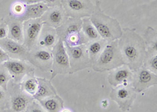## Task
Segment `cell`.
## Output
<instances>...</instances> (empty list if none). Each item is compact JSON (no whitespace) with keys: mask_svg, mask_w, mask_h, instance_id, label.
Wrapping results in <instances>:
<instances>
[{"mask_svg":"<svg viewBox=\"0 0 157 112\" xmlns=\"http://www.w3.org/2000/svg\"><path fill=\"white\" fill-rule=\"evenodd\" d=\"M118 45L124 65L135 72L143 65L146 47L143 38L134 29H123V34L118 40Z\"/></svg>","mask_w":157,"mask_h":112,"instance_id":"cell-1","label":"cell"},{"mask_svg":"<svg viewBox=\"0 0 157 112\" xmlns=\"http://www.w3.org/2000/svg\"><path fill=\"white\" fill-rule=\"evenodd\" d=\"M90 20L96 28L101 38L107 42L117 40L123 34V29L120 22L116 18L106 14L101 7V2H95L94 13L90 17Z\"/></svg>","mask_w":157,"mask_h":112,"instance_id":"cell-2","label":"cell"},{"mask_svg":"<svg viewBox=\"0 0 157 112\" xmlns=\"http://www.w3.org/2000/svg\"><path fill=\"white\" fill-rule=\"evenodd\" d=\"M123 65H124V62L119 48L117 40L106 43L101 54L91 67L96 72L104 73L113 70Z\"/></svg>","mask_w":157,"mask_h":112,"instance_id":"cell-3","label":"cell"},{"mask_svg":"<svg viewBox=\"0 0 157 112\" xmlns=\"http://www.w3.org/2000/svg\"><path fill=\"white\" fill-rule=\"evenodd\" d=\"M9 110L11 112H25L34 99L25 93L21 88L20 83L10 81L8 84Z\"/></svg>","mask_w":157,"mask_h":112,"instance_id":"cell-4","label":"cell"},{"mask_svg":"<svg viewBox=\"0 0 157 112\" xmlns=\"http://www.w3.org/2000/svg\"><path fill=\"white\" fill-rule=\"evenodd\" d=\"M64 47L69 59V74H75L78 71L91 67V62L86 51V44L75 47L64 44Z\"/></svg>","mask_w":157,"mask_h":112,"instance_id":"cell-5","label":"cell"},{"mask_svg":"<svg viewBox=\"0 0 157 112\" xmlns=\"http://www.w3.org/2000/svg\"><path fill=\"white\" fill-rule=\"evenodd\" d=\"M61 6L68 18L76 19L90 18L94 10L91 0H62Z\"/></svg>","mask_w":157,"mask_h":112,"instance_id":"cell-6","label":"cell"},{"mask_svg":"<svg viewBox=\"0 0 157 112\" xmlns=\"http://www.w3.org/2000/svg\"><path fill=\"white\" fill-rule=\"evenodd\" d=\"M53 54L52 74L50 81H52L58 74H69L70 64L68 54L66 52L64 43L59 40L55 46L51 49Z\"/></svg>","mask_w":157,"mask_h":112,"instance_id":"cell-7","label":"cell"},{"mask_svg":"<svg viewBox=\"0 0 157 112\" xmlns=\"http://www.w3.org/2000/svg\"><path fill=\"white\" fill-rule=\"evenodd\" d=\"M137 94L132 85L130 84L113 88L111 90L110 98L116 103L122 111L127 112L132 107L134 100L137 98Z\"/></svg>","mask_w":157,"mask_h":112,"instance_id":"cell-8","label":"cell"},{"mask_svg":"<svg viewBox=\"0 0 157 112\" xmlns=\"http://www.w3.org/2000/svg\"><path fill=\"white\" fill-rule=\"evenodd\" d=\"M27 61L35 68H37L43 72H50L52 70L53 65L52 51L43 47H35L29 51Z\"/></svg>","mask_w":157,"mask_h":112,"instance_id":"cell-9","label":"cell"},{"mask_svg":"<svg viewBox=\"0 0 157 112\" xmlns=\"http://www.w3.org/2000/svg\"><path fill=\"white\" fill-rule=\"evenodd\" d=\"M2 66L11 77V81L21 83L23 78L29 74H35V67L31 65L28 61L10 58L7 61L4 62Z\"/></svg>","mask_w":157,"mask_h":112,"instance_id":"cell-10","label":"cell"},{"mask_svg":"<svg viewBox=\"0 0 157 112\" xmlns=\"http://www.w3.org/2000/svg\"><path fill=\"white\" fill-rule=\"evenodd\" d=\"M41 18L29 19L23 22V45L31 51L37 47L38 40L43 27Z\"/></svg>","mask_w":157,"mask_h":112,"instance_id":"cell-11","label":"cell"},{"mask_svg":"<svg viewBox=\"0 0 157 112\" xmlns=\"http://www.w3.org/2000/svg\"><path fill=\"white\" fill-rule=\"evenodd\" d=\"M131 85L137 93L144 92L150 87L157 85V74L141 66L139 70L134 72Z\"/></svg>","mask_w":157,"mask_h":112,"instance_id":"cell-12","label":"cell"},{"mask_svg":"<svg viewBox=\"0 0 157 112\" xmlns=\"http://www.w3.org/2000/svg\"><path fill=\"white\" fill-rule=\"evenodd\" d=\"M109 72L108 81L109 85L113 88L132 83L134 72L130 70L127 66L123 65Z\"/></svg>","mask_w":157,"mask_h":112,"instance_id":"cell-13","label":"cell"},{"mask_svg":"<svg viewBox=\"0 0 157 112\" xmlns=\"http://www.w3.org/2000/svg\"><path fill=\"white\" fill-rule=\"evenodd\" d=\"M0 47L8 54L10 58L27 61L29 51L22 43H17L7 37L0 40Z\"/></svg>","mask_w":157,"mask_h":112,"instance_id":"cell-14","label":"cell"},{"mask_svg":"<svg viewBox=\"0 0 157 112\" xmlns=\"http://www.w3.org/2000/svg\"><path fill=\"white\" fill-rule=\"evenodd\" d=\"M41 20L43 24L47 25L54 29H57L62 26L68 18L65 11L61 6L49 7L41 17Z\"/></svg>","mask_w":157,"mask_h":112,"instance_id":"cell-15","label":"cell"},{"mask_svg":"<svg viewBox=\"0 0 157 112\" xmlns=\"http://www.w3.org/2000/svg\"><path fill=\"white\" fill-rule=\"evenodd\" d=\"M56 31L59 40L64 42L70 36L82 31V19L68 18L62 26L56 29Z\"/></svg>","mask_w":157,"mask_h":112,"instance_id":"cell-16","label":"cell"},{"mask_svg":"<svg viewBox=\"0 0 157 112\" xmlns=\"http://www.w3.org/2000/svg\"><path fill=\"white\" fill-rule=\"evenodd\" d=\"M57 31L54 28L43 24L38 40L37 47L51 50L58 42Z\"/></svg>","mask_w":157,"mask_h":112,"instance_id":"cell-17","label":"cell"},{"mask_svg":"<svg viewBox=\"0 0 157 112\" xmlns=\"http://www.w3.org/2000/svg\"><path fill=\"white\" fill-rule=\"evenodd\" d=\"M5 22L8 27V38L23 44V22L11 14Z\"/></svg>","mask_w":157,"mask_h":112,"instance_id":"cell-18","label":"cell"},{"mask_svg":"<svg viewBox=\"0 0 157 112\" xmlns=\"http://www.w3.org/2000/svg\"><path fill=\"white\" fill-rule=\"evenodd\" d=\"M38 89L36 94L33 96V99L36 101H40L42 99H47L57 95V91L51 82L46 78H37Z\"/></svg>","mask_w":157,"mask_h":112,"instance_id":"cell-19","label":"cell"},{"mask_svg":"<svg viewBox=\"0 0 157 112\" xmlns=\"http://www.w3.org/2000/svg\"><path fill=\"white\" fill-rule=\"evenodd\" d=\"M46 4L43 2H37L34 4H29L26 5L25 13L21 17H20L19 19L21 22H24L29 19H36V18H40L43 16V14L48 9Z\"/></svg>","mask_w":157,"mask_h":112,"instance_id":"cell-20","label":"cell"},{"mask_svg":"<svg viewBox=\"0 0 157 112\" xmlns=\"http://www.w3.org/2000/svg\"><path fill=\"white\" fill-rule=\"evenodd\" d=\"M107 43L108 42L106 40L100 39V40H98L90 41L87 43H86V51H87L90 61L91 62V66L96 62L100 54H101Z\"/></svg>","mask_w":157,"mask_h":112,"instance_id":"cell-21","label":"cell"},{"mask_svg":"<svg viewBox=\"0 0 157 112\" xmlns=\"http://www.w3.org/2000/svg\"><path fill=\"white\" fill-rule=\"evenodd\" d=\"M143 40L146 47L145 55L157 54V33L152 27H148L143 35Z\"/></svg>","mask_w":157,"mask_h":112,"instance_id":"cell-22","label":"cell"},{"mask_svg":"<svg viewBox=\"0 0 157 112\" xmlns=\"http://www.w3.org/2000/svg\"><path fill=\"white\" fill-rule=\"evenodd\" d=\"M47 112H60L64 108V101L58 95L38 101Z\"/></svg>","mask_w":157,"mask_h":112,"instance_id":"cell-23","label":"cell"},{"mask_svg":"<svg viewBox=\"0 0 157 112\" xmlns=\"http://www.w3.org/2000/svg\"><path fill=\"white\" fill-rule=\"evenodd\" d=\"M20 85L25 93L33 97L38 89L37 78L35 77L34 74H29L23 78L20 83Z\"/></svg>","mask_w":157,"mask_h":112,"instance_id":"cell-24","label":"cell"},{"mask_svg":"<svg viewBox=\"0 0 157 112\" xmlns=\"http://www.w3.org/2000/svg\"><path fill=\"white\" fill-rule=\"evenodd\" d=\"M82 32L88 42L101 39L89 18H84L82 19Z\"/></svg>","mask_w":157,"mask_h":112,"instance_id":"cell-25","label":"cell"},{"mask_svg":"<svg viewBox=\"0 0 157 112\" xmlns=\"http://www.w3.org/2000/svg\"><path fill=\"white\" fill-rule=\"evenodd\" d=\"M142 67L157 74V54L145 55Z\"/></svg>","mask_w":157,"mask_h":112,"instance_id":"cell-26","label":"cell"},{"mask_svg":"<svg viewBox=\"0 0 157 112\" xmlns=\"http://www.w3.org/2000/svg\"><path fill=\"white\" fill-rule=\"evenodd\" d=\"M11 81V77L2 64L0 65V87L5 90H7L9 82Z\"/></svg>","mask_w":157,"mask_h":112,"instance_id":"cell-27","label":"cell"},{"mask_svg":"<svg viewBox=\"0 0 157 112\" xmlns=\"http://www.w3.org/2000/svg\"><path fill=\"white\" fill-rule=\"evenodd\" d=\"M25 7H26V4L17 1L11 6V15L17 18H19L25 13Z\"/></svg>","mask_w":157,"mask_h":112,"instance_id":"cell-28","label":"cell"},{"mask_svg":"<svg viewBox=\"0 0 157 112\" xmlns=\"http://www.w3.org/2000/svg\"><path fill=\"white\" fill-rule=\"evenodd\" d=\"M0 108L9 109V95L7 90L0 87Z\"/></svg>","mask_w":157,"mask_h":112,"instance_id":"cell-29","label":"cell"},{"mask_svg":"<svg viewBox=\"0 0 157 112\" xmlns=\"http://www.w3.org/2000/svg\"><path fill=\"white\" fill-rule=\"evenodd\" d=\"M25 112H47L43 108L41 105L39 104V103L36 100H33L32 103L29 104L27 110Z\"/></svg>","mask_w":157,"mask_h":112,"instance_id":"cell-30","label":"cell"},{"mask_svg":"<svg viewBox=\"0 0 157 112\" xmlns=\"http://www.w3.org/2000/svg\"><path fill=\"white\" fill-rule=\"evenodd\" d=\"M8 37V27L5 21H0V40Z\"/></svg>","mask_w":157,"mask_h":112,"instance_id":"cell-31","label":"cell"},{"mask_svg":"<svg viewBox=\"0 0 157 112\" xmlns=\"http://www.w3.org/2000/svg\"><path fill=\"white\" fill-rule=\"evenodd\" d=\"M42 2L46 4L48 7H54L61 6L62 0H42Z\"/></svg>","mask_w":157,"mask_h":112,"instance_id":"cell-32","label":"cell"},{"mask_svg":"<svg viewBox=\"0 0 157 112\" xmlns=\"http://www.w3.org/2000/svg\"><path fill=\"white\" fill-rule=\"evenodd\" d=\"M8 59H10V57L8 56V54L0 47V65L3 63L4 62L7 61Z\"/></svg>","mask_w":157,"mask_h":112,"instance_id":"cell-33","label":"cell"},{"mask_svg":"<svg viewBox=\"0 0 157 112\" xmlns=\"http://www.w3.org/2000/svg\"><path fill=\"white\" fill-rule=\"evenodd\" d=\"M18 2H23V3L26 4V5H29V4H34L37 3V2H41L42 0H17Z\"/></svg>","mask_w":157,"mask_h":112,"instance_id":"cell-34","label":"cell"},{"mask_svg":"<svg viewBox=\"0 0 157 112\" xmlns=\"http://www.w3.org/2000/svg\"><path fill=\"white\" fill-rule=\"evenodd\" d=\"M101 106H102V107H104V108H106V107H108V106H109V102H108L107 99H104V100H102Z\"/></svg>","mask_w":157,"mask_h":112,"instance_id":"cell-35","label":"cell"},{"mask_svg":"<svg viewBox=\"0 0 157 112\" xmlns=\"http://www.w3.org/2000/svg\"><path fill=\"white\" fill-rule=\"evenodd\" d=\"M60 112H73L71 110H70V109L68 108H62L61 110H60Z\"/></svg>","mask_w":157,"mask_h":112,"instance_id":"cell-36","label":"cell"},{"mask_svg":"<svg viewBox=\"0 0 157 112\" xmlns=\"http://www.w3.org/2000/svg\"><path fill=\"white\" fill-rule=\"evenodd\" d=\"M0 112H11L9 109H2L0 108Z\"/></svg>","mask_w":157,"mask_h":112,"instance_id":"cell-37","label":"cell"}]
</instances>
